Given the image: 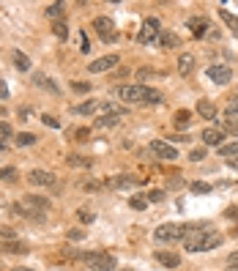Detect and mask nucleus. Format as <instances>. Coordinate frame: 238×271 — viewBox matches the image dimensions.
Returning a JSON list of instances; mask_svg holds the SVG:
<instances>
[{
  "instance_id": "f257e3e1",
  "label": "nucleus",
  "mask_w": 238,
  "mask_h": 271,
  "mask_svg": "<svg viewBox=\"0 0 238 271\" xmlns=\"http://www.w3.org/2000/svg\"><path fill=\"white\" fill-rule=\"evenodd\" d=\"M118 96L126 102V104H159L161 93L159 90H151L145 85H120Z\"/></svg>"
},
{
  "instance_id": "f03ea898",
  "label": "nucleus",
  "mask_w": 238,
  "mask_h": 271,
  "mask_svg": "<svg viewBox=\"0 0 238 271\" xmlns=\"http://www.w3.org/2000/svg\"><path fill=\"white\" fill-rule=\"evenodd\" d=\"M205 225H197L195 233L186 238V252H208V250H217L219 244H222V236H219L217 230H203Z\"/></svg>"
},
{
  "instance_id": "7ed1b4c3",
  "label": "nucleus",
  "mask_w": 238,
  "mask_h": 271,
  "mask_svg": "<svg viewBox=\"0 0 238 271\" xmlns=\"http://www.w3.org/2000/svg\"><path fill=\"white\" fill-rule=\"evenodd\" d=\"M197 225H161V228L154 230V238L156 241H186V238L195 233Z\"/></svg>"
},
{
  "instance_id": "20e7f679",
  "label": "nucleus",
  "mask_w": 238,
  "mask_h": 271,
  "mask_svg": "<svg viewBox=\"0 0 238 271\" xmlns=\"http://www.w3.org/2000/svg\"><path fill=\"white\" fill-rule=\"evenodd\" d=\"M79 260H82L88 269H93V271H112L115 263H118V260H115L112 255H107V252H82Z\"/></svg>"
},
{
  "instance_id": "39448f33",
  "label": "nucleus",
  "mask_w": 238,
  "mask_h": 271,
  "mask_svg": "<svg viewBox=\"0 0 238 271\" xmlns=\"http://www.w3.org/2000/svg\"><path fill=\"white\" fill-rule=\"evenodd\" d=\"M28 181L33 187H41V189H55L58 187V175L49 173V170H30Z\"/></svg>"
},
{
  "instance_id": "423d86ee",
  "label": "nucleus",
  "mask_w": 238,
  "mask_h": 271,
  "mask_svg": "<svg viewBox=\"0 0 238 271\" xmlns=\"http://www.w3.org/2000/svg\"><path fill=\"white\" fill-rule=\"evenodd\" d=\"M151 151H154L159 159H170V162L178 159V151H175L170 143H164V140H154V143H151Z\"/></svg>"
},
{
  "instance_id": "0eeeda50",
  "label": "nucleus",
  "mask_w": 238,
  "mask_h": 271,
  "mask_svg": "<svg viewBox=\"0 0 238 271\" xmlns=\"http://www.w3.org/2000/svg\"><path fill=\"white\" fill-rule=\"evenodd\" d=\"M159 39V20H145L142 22V33H140V44H151Z\"/></svg>"
},
{
  "instance_id": "6e6552de",
  "label": "nucleus",
  "mask_w": 238,
  "mask_h": 271,
  "mask_svg": "<svg viewBox=\"0 0 238 271\" xmlns=\"http://www.w3.org/2000/svg\"><path fill=\"white\" fill-rule=\"evenodd\" d=\"M208 80H211V83H217V85H227L233 80L230 66H211V69H208Z\"/></svg>"
},
{
  "instance_id": "1a4fd4ad",
  "label": "nucleus",
  "mask_w": 238,
  "mask_h": 271,
  "mask_svg": "<svg viewBox=\"0 0 238 271\" xmlns=\"http://www.w3.org/2000/svg\"><path fill=\"white\" fill-rule=\"evenodd\" d=\"M115 66H118V55H107V58L93 61L91 66H88V71H91V74H99V71H112Z\"/></svg>"
},
{
  "instance_id": "9d476101",
  "label": "nucleus",
  "mask_w": 238,
  "mask_h": 271,
  "mask_svg": "<svg viewBox=\"0 0 238 271\" xmlns=\"http://www.w3.org/2000/svg\"><path fill=\"white\" fill-rule=\"evenodd\" d=\"M200 137H203V143H205V146H211V148H222V143H224V132H222V129H217V126L205 129Z\"/></svg>"
},
{
  "instance_id": "9b49d317",
  "label": "nucleus",
  "mask_w": 238,
  "mask_h": 271,
  "mask_svg": "<svg viewBox=\"0 0 238 271\" xmlns=\"http://www.w3.org/2000/svg\"><path fill=\"white\" fill-rule=\"evenodd\" d=\"M154 257L159 260L161 266H167V269H178V266H181V255H178V252L159 250V252H154Z\"/></svg>"
},
{
  "instance_id": "f8f14e48",
  "label": "nucleus",
  "mask_w": 238,
  "mask_h": 271,
  "mask_svg": "<svg viewBox=\"0 0 238 271\" xmlns=\"http://www.w3.org/2000/svg\"><path fill=\"white\" fill-rule=\"evenodd\" d=\"M208 28H211V22L205 20V17H195V20H189V30H192L195 39H203V36L208 33Z\"/></svg>"
},
{
  "instance_id": "ddd939ff",
  "label": "nucleus",
  "mask_w": 238,
  "mask_h": 271,
  "mask_svg": "<svg viewBox=\"0 0 238 271\" xmlns=\"http://www.w3.org/2000/svg\"><path fill=\"white\" fill-rule=\"evenodd\" d=\"M134 184H137L134 175H112V178H107V187L110 189H129Z\"/></svg>"
},
{
  "instance_id": "4468645a",
  "label": "nucleus",
  "mask_w": 238,
  "mask_h": 271,
  "mask_svg": "<svg viewBox=\"0 0 238 271\" xmlns=\"http://www.w3.org/2000/svg\"><path fill=\"white\" fill-rule=\"evenodd\" d=\"M192 71H195V55H189V52L178 55V74H181V77H189Z\"/></svg>"
},
{
  "instance_id": "2eb2a0df",
  "label": "nucleus",
  "mask_w": 238,
  "mask_h": 271,
  "mask_svg": "<svg viewBox=\"0 0 238 271\" xmlns=\"http://www.w3.org/2000/svg\"><path fill=\"white\" fill-rule=\"evenodd\" d=\"M93 28L99 30V36H101V39H107V36L115 33V28H112V20H110V17H96V20H93Z\"/></svg>"
},
{
  "instance_id": "dca6fc26",
  "label": "nucleus",
  "mask_w": 238,
  "mask_h": 271,
  "mask_svg": "<svg viewBox=\"0 0 238 271\" xmlns=\"http://www.w3.org/2000/svg\"><path fill=\"white\" fill-rule=\"evenodd\" d=\"M33 83L39 85V88L49 90L52 96H58V93H60V88H58V83H52V77H47V74H36V77H33Z\"/></svg>"
},
{
  "instance_id": "f3484780",
  "label": "nucleus",
  "mask_w": 238,
  "mask_h": 271,
  "mask_svg": "<svg viewBox=\"0 0 238 271\" xmlns=\"http://www.w3.org/2000/svg\"><path fill=\"white\" fill-rule=\"evenodd\" d=\"M197 112H200L205 121H217V107H214V102H208V99H200V102H197Z\"/></svg>"
},
{
  "instance_id": "a211bd4d",
  "label": "nucleus",
  "mask_w": 238,
  "mask_h": 271,
  "mask_svg": "<svg viewBox=\"0 0 238 271\" xmlns=\"http://www.w3.org/2000/svg\"><path fill=\"white\" fill-rule=\"evenodd\" d=\"M224 118L222 124H238V96H230V102L224 104Z\"/></svg>"
},
{
  "instance_id": "6ab92c4d",
  "label": "nucleus",
  "mask_w": 238,
  "mask_h": 271,
  "mask_svg": "<svg viewBox=\"0 0 238 271\" xmlns=\"http://www.w3.org/2000/svg\"><path fill=\"white\" fill-rule=\"evenodd\" d=\"M0 252H6V255H25L28 247H25L22 241H3L0 244Z\"/></svg>"
},
{
  "instance_id": "aec40b11",
  "label": "nucleus",
  "mask_w": 238,
  "mask_h": 271,
  "mask_svg": "<svg viewBox=\"0 0 238 271\" xmlns=\"http://www.w3.org/2000/svg\"><path fill=\"white\" fill-rule=\"evenodd\" d=\"M101 110H104V115H112V118H126L129 110L120 104H112V102H101Z\"/></svg>"
},
{
  "instance_id": "412c9836",
  "label": "nucleus",
  "mask_w": 238,
  "mask_h": 271,
  "mask_svg": "<svg viewBox=\"0 0 238 271\" xmlns=\"http://www.w3.org/2000/svg\"><path fill=\"white\" fill-rule=\"evenodd\" d=\"M96 110H101V102H82V104H77L74 107V115H91V112H96Z\"/></svg>"
},
{
  "instance_id": "4be33fe9",
  "label": "nucleus",
  "mask_w": 238,
  "mask_h": 271,
  "mask_svg": "<svg viewBox=\"0 0 238 271\" xmlns=\"http://www.w3.org/2000/svg\"><path fill=\"white\" fill-rule=\"evenodd\" d=\"M14 66L20 71H30V58L25 55V52H20V49H17V52H14Z\"/></svg>"
},
{
  "instance_id": "5701e85b",
  "label": "nucleus",
  "mask_w": 238,
  "mask_h": 271,
  "mask_svg": "<svg viewBox=\"0 0 238 271\" xmlns=\"http://www.w3.org/2000/svg\"><path fill=\"white\" fill-rule=\"evenodd\" d=\"M189 121H192V112H189V110H178V112H175V121H173V124L178 126V129H186V126H189Z\"/></svg>"
},
{
  "instance_id": "b1692460",
  "label": "nucleus",
  "mask_w": 238,
  "mask_h": 271,
  "mask_svg": "<svg viewBox=\"0 0 238 271\" xmlns=\"http://www.w3.org/2000/svg\"><path fill=\"white\" fill-rule=\"evenodd\" d=\"M63 11H66L63 3H52V6H47V17H49V20H55V22H60Z\"/></svg>"
},
{
  "instance_id": "393cba45",
  "label": "nucleus",
  "mask_w": 238,
  "mask_h": 271,
  "mask_svg": "<svg viewBox=\"0 0 238 271\" xmlns=\"http://www.w3.org/2000/svg\"><path fill=\"white\" fill-rule=\"evenodd\" d=\"M14 211H17V214H22V216H28V219H33V222H41V219H44L41 211H28L25 206H14Z\"/></svg>"
},
{
  "instance_id": "a878e982",
  "label": "nucleus",
  "mask_w": 238,
  "mask_h": 271,
  "mask_svg": "<svg viewBox=\"0 0 238 271\" xmlns=\"http://www.w3.org/2000/svg\"><path fill=\"white\" fill-rule=\"evenodd\" d=\"M28 203H30V206H36V208L41 211V214L49 208V200H47V197H39V195H30V197H28Z\"/></svg>"
},
{
  "instance_id": "bb28decb",
  "label": "nucleus",
  "mask_w": 238,
  "mask_h": 271,
  "mask_svg": "<svg viewBox=\"0 0 238 271\" xmlns=\"http://www.w3.org/2000/svg\"><path fill=\"white\" fill-rule=\"evenodd\" d=\"M159 42L164 44V47H178V44H181V39H178L175 33H159Z\"/></svg>"
},
{
  "instance_id": "cd10ccee",
  "label": "nucleus",
  "mask_w": 238,
  "mask_h": 271,
  "mask_svg": "<svg viewBox=\"0 0 238 271\" xmlns=\"http://www.w3.org/2000/svg\"><path fill=\"white\" fill-rule=\"evenodd\" d=\"M33 143H36V134H30V132L17 134V146L20 148H28V146H33Z\"/></svg>"
},
{
  "instance_id": "c85d7f7f",
  "label": "nucleus",
  "mask_w": 238,
  "mask_h": 271,
  "mask_svg": "<svg viewBox=\"0 0 238 271\" xmlns=\"http://www.w3.org/2000/svg\"><path fill=\"white\" fill-rule=\"evenodd\" d=\"M219 156H227V159L238 156V143H227V146H222L219 148Z\"/></svg>"
},
{
  "instance_id": "c756f323",
  "label": "nucleus",
  "mask_w": 238,
  "mask_h": 271,
  "mask_svg": "<svg viewBox=\"0 0 238 271\" xmlns=\"http://www.w3.org/2000/svg\"><path fill=\"white\" fill-rule=\"evenodd\" d=\"M129 206H132L134 211H145L148 208V197L137 195V197H132V200H129Z\"/></svg>"
},
{
  "instance_id": "7c9ffc66",
  "label": "nucleus",
  "mask_w": 238,
  "mask_h": 271,
  "mask_svg": "<svg viewBox=\"0 0 238 271\" xmlns=\"http://www.w3.org/2000/svg\"><path fill=\"white\" fill-rule=\"evenodd\" d=\"M118 121H120V118H112V115H101V118L96 121V126H99V129H112V126L118 124Z\"/></svg>"
},
{
  "instance_id": "2f4dec72",
  "label": "nucleus",
  "mask_w": 238,
  "mask_h": 271,
  "mask_svg": "<svg viewBox=\"0 0 238 271\" xmlns=\"http://www.w3.org/2000/svg\"><path fill=\"white\" fill-rule=\"evenodd\" d=\"M52 33L66 42V39H69V28H66V22H55V25H52Z\"/></svg>"
},
{
  "instance_id": "473e14b6",
  "label": "nucleus",
  "mask_w": 238,
  "mask_h": 271,
  "mask_svg": "<svg viewBox=\"0 0 238 271\" xmlns=\"http://www.w3.org/2000/svg\"><path fill=\"white\" fill-rule=\"evenodd\" d=\"M219 17H222V20L227 22V25H230V28L236 30V33H238V17H233L230 11H224V8H222V11H219Z\"/></svg>"
},
{
  "instance_id": "72a5a7b5",
  "label": "nucleus",
  "mask_w": 238,
  "mask_h": 271,
  "mask_svg": "<svg viewBox=\"0 0 238 271\" xmlns=\"http://www.w3.org/2000/svg\"><path fill=\"white\" fill-rule=\"evenodd\" d=\"M189 189L195 192V195H208V192H211V187L205 184V181H195V184H192Z\"/></svg>"
},
{
  "instance_id": "f704fd0d",
  "label": "nucleus",
  "mask_w": 238,
  "mask_h": 271,
  "mask_svg": "<svg viewBox=\"0 0 238 271\" xmlns=\"http://www.w3.org/2000/svg\"><path fill=\"white\" fill-rule=\"evenodd\" d=\"M69 165H71V167H91V159H82V156H77V153H71V156H69Z\"/></svg>"
},
{
  "instance_id": "c9c22d12",
  "label": "nucleus",
  "mask_w": 238,
  "mask_h": 271,
  "mask_svg": "<svg viewBox=\"0 0 238 271\" xmlns=\"http://www.w3.org/2000/svg\"><path fill=\"white\" fill-rule=\"evenodd\" d=\"M17 178H20V175H17L14 167H6V170H0V181H11V184H14Z\"/></svg>"
},
{
  "instance_id": "e433bc0d",
  "label": "nucleus",
  "mask_w": 238,
  "mask_h": 271,
  "mask_svg": "<svg viewBox=\"0 0 238 271\" xmlns=\"http://www.w3.org/2000/svg\"><path fill=\"white\" fill-rule=\"evenodd\" d=\"M205 159V148H192L189 151V162H203Z\"/></svg>"
},
{
  "instance_id": "4c0bfd02",
  "label": "nucleus",
  "mask_w": 238,
  "mask_h": 271,
  "mask_svg": "<svg viewBox=\"0 0 238 271\" xmlns=\"http://www.w3.org/2000/svg\"><path fill=\"white\" fill-rule=\"evenodd\" d=\"M151 77H154V69H148V66H145V69L137 71V80H140V85H142V83H148Z\"/></svg>"
},
{
  "instance_id": "58836bf2",
  "label": "nucleus",
  "mask_w": 238,
  "mask_h": 271,
  "mask_svg": "<svg viewBox=\"0 0 238 271\" xmlns=\"http://www.w3.org/2000/svg\"><path fill=\"white\" fill-rule=\"evenodd\" d=\"M79 187H82L85 192H99V181H91V178H88V181H82Z\"/></svg>"
},
{
  "instance_id": "ea45409f",
  "label": "nucleus",
  "mask_w": 238,
  "mask_h": 271,
  "mask_svg": "<svg viewBox=\"0 0 238 271\" xmlns=\"http://www.w3.org/2000/svg\"><path fill=\"white\" fill-rule=\"evenodd\" d=\"M41 121L49 126V129H60V121H58V118H52V115H41Z\"/></svg>"
},
{
  "instance_id": "a19ab883",
  "label": "nucleus",
  "mask_w": 238,
  "mask_h": 271,
  "mask_svg": "<svg viewBox=\"0 0 238 271\" xmlns=\"http://www.w3.org/2000/svg\"><path fill=\"white\" fill-rule=\"evenodd\" d=\"M0 137H3V140H11V126H8L6 121H0Z\"/></svg>"
},
{
  "instance_id": "79ce46f5",
  "label": "nucleus",
  "mask_w": 238,
  "mask_h": 271,
  "mask_svg": "<svg viewBox=\"0 0 238 271\" xmlns=\"http://www.w3.org/2000/svg\"><path fill=\"white\" fill-rule=\"evenodd\" d=\"M77 216L82 219V222H93V211H88V208H79Z\"/></svg>"
},
{
  "instance_id": "37998d69",
  "label": "nucleus",
  "mask_w": 238,
  "mask_h": 271,
  "mask_svg": "<svg viewBox=\"0 0 238 271\" xmlns=\"http://www.w3.org/2000/svg\"><path fill=\"white\" fill-rule=\"evenodd\" d=\"M71 88L77 90V93H88V90H91V83H71Z\"/></svg>"
},
{
  "instance_id": "c03bdc74",
  "label": "nucleus",
  "mask_w": 238,
  "mask_h": 271,
  "mask_svg": "<svg viewBox=\"0 0 238 271\" xmlns=\"http://www.w3.org/2000/svg\"><path fill=\"white\" fill-rule=\"evenodd\" d=\"M219 129H222V132H230V134H236V137H238V124H222Z\"/></svg>"
},
{
  "instance_id": "a18cd8bd",
  "label": "nucleus",
  "mask_w": 238,
  "mask_h": 271,
  "mask_svg": "<svg viewBox=\"0 0 238 271\" xmlns=\"http://www.w3.org/2000/svg\"><path fill=\"white\" fill-rule=\"evenodd\" d=\"M0 236L6 238V241H11V238H14L17 233H14V230H11V228H3V230H0Z\"/></svg>"
},
{
  "instance_id": "49530a36",
  "label": "nucleus",
  "mask_w": 238,
  "mask_h": 271,
  "mask_svg": "<svg viewBox=\"0 0 238 271\" xmlns=\"http://www.w3.org/2000/svg\"><path fill=\"white\" fill-rule=\"evenodd\" d=\"M148 200H151V203H159V200H164V192H151V195H148Z\"/></svg>"
},
{
  "instance_id": "de8ad7c7",
  "label": "nucleus",
  "mask_w": 238,
  "mask_h": 271,
  "mask_svg": "<svg viewBox=\"0 0 238 271\" xmlns=\"http://www.w3.org/2000/svg\"><path fill=\"white\" fill-rule=\"evenodd\" d=\"M0 99H8V85L0 80Z\"/></svg>"
},
{
  "instance_id": "09e8293b",
  "label": "nucleus",
  "mask_w": 238,
  "mask_h": 271,
  "mask_svg": "<svg viewBox=\"0 0 238 271\" xmlns=\"http://www.w3.org/2000/svg\"><path fill=\"white\" fill-rule=\"evenodd\" d=\"M227 266H238V252H233V255L227 257Z\"/></svg>"
},
{
  "instance_id": "8fccbe9b",
  "label": "nucleus",
  "mask_w": 238,
  "mask_h": 271,
  "mask_svg": "<svg viewBox=\"0 0 238 271\" xmlns=\"http://www.w3.org/2000/svg\"><path fill=\"white\" fill-rule=\"evenodd\" d=\"M79 49H82V52H88V49H91V44H88V39H85V36H82V42H79Z\"/></svg>"
},
{
  "instance_id": "3c124183",
  "label": "nucleus",
  "mask_w": 238,
  "mask_h": 271,
  "mask_svg": "<svg viewBox=\"0 0 238 271\" xmlns=\"http://www.w3.org/2000/svg\"><path fill=\"white\" fill-rule=\"evenodd\" d=\"M69 236H71V238H74V241H77V238H82V236H85V233H82V230H71Z\"/></svg>"
},
{
  "instance_id": "603ef678",
  "label": "nucleus",
  "mask_w": 238,
  "mask_h": 271,
  "mask_svg": "<svg viewBox=\"0 0 238 271\" xmlns=\"http://www.w3.org/2000/svg\"><path fill=\"white\" fill-rule=\"evenodd\" d=\"M227 167H233V170H238V156H233V159H227Z\"/></svg>"
},
{
  "instance_id": "864d4df0",
  "label": "nucleus",
  "mask_w": 238,
  "mask_h": 271,
  "mask_svg": "<svg viewBox=\"0 0 238 271\" xmlns=\"http://www.w3.org/2000/svg\"><path fill=\"white\" fill-rule=\"evenodd\" d=\"M0 151H6V140L0 137Z\"/></svg>"
},
{
  "instance_id": "5fc2aeb1",
  "label": "nucleus",
  "mask_w": 238,
  "mask_h": 271,
  "mask_svg": "<svg viewBox=\"0 0 238 271\" xmlns=\"http://www.w3.org/2000/svg\"><path fill=\"white\" fill-rule=\"evenodd\" d=\"M14 271H33V269H14Z\"/></svg>"
},
{
  "instance_id": "6e6d98bb",
  "label": "nucleus",
  "mask_w": 238,
  "mask_h": 271,
  "mask_svg": "<svg viewBox=\"0 0 238 271\" xmlns=\"http://www.w3.org/2000/svg\"><path fill=\"white\" fill-rule=\"evenodd\" d=\"M230 271H238V266H230Z\"/></svg>"
},
{
  "instance_id": "4d7b16f0",
  "label": "nucleus",
  "mask_w": 238,
  "mask_h": 271,
  "mask_svg": "<svg viewBox=\"0 0 238 271\" xmlns=\"http://www.w3.org/2000/svg\"><path fill=\"white\" fill-rule=\"evenodd\" d=\"M236 187H238V184H236Z\"/></svg>"
}]
</instances>
